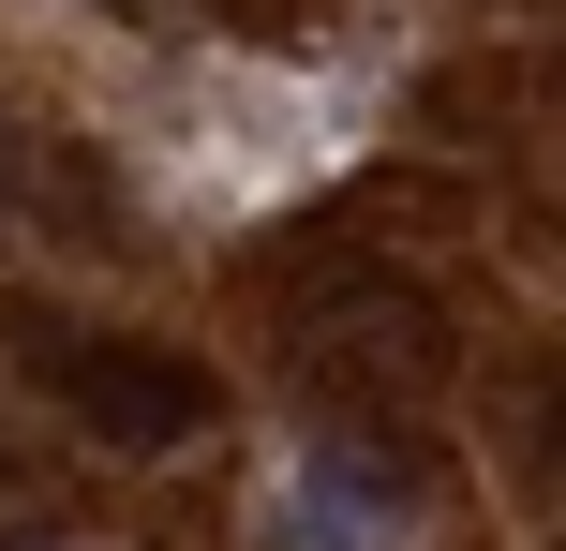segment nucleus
I'll list each match as a JSON object with an SVG mask.
<instances>
[{
	"mask_svg": "<svg viewBox=\"0 0 566 551\" xmlns=\"http://www.w3.org/2000/svg\"><path fill=\"white\" fill-rule=\"evenodd\" d=\"M269 314H283V343H298V373L328 388V403H402V388L448 373V314H432L418 284H388V268H358V254L283 268Z\"/></svg>",
	"mask_w": 566,
	"mask_h": 551,
	"instance_id": "obj_1",
	"label": "nucleus"
},
{
	"mask_svg": "<svg viewBox=\"0 0 566 551\" xmlns=\"http://www.w3.org/2000/svg\"><path fill=\"white\" fill-rule=\"evenodd\" d=\"M15 343H30V373H45V403L75 417L90 447H195L209 433V358H179V343H135V328H60V314H15Z\"/></svg>",
	"mask_w": 566,
	"mask_h": 551,
	"instance_id": "obj_2",
	"label": "nucleus"
},
{
	"mask_svg": "<svg viewBox=\"0 0 566 551\" xmlns=\"http://www.w3.org/2000/svg\"><path fill=\"white\" fill-rule=\"evenodd\" d=\"M45 194H60V209H90V224H105V179H90V165H60V149L30 135L15 105H0V209H45Z\"/></svg>",
	"mask_w": 566,
	"mask_h": 551,
	"instance_id": "obj_3",
	"label": "nucleus"
},
{
	"mask_svg": "<svg viewBox=\"0 0 566 551\" xmlns=\"http://www.w3.org/2000/svg\"><path fill=\"white\" fill-rule=\"evenodd\" d=\"M283 551H388V522H343V537H328V522L298 507V522H283Z\"/></svg>",
	"mask_w": 566,
	"mask_h": 551,
	"instance_id": "obj_4",
	"label": "nucleus"
}]
</instances>
